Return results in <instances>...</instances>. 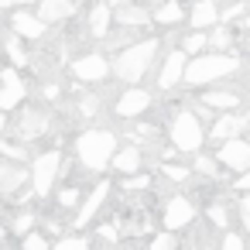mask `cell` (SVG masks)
Masks as SVG:
<instances>
[{
  "label": "cell",
  "instance_id": "cell-1",
  "mask_svg": "<svg viewBox=\"0 0 250 250\" xmlns=\"http://www.w3.org/2000/svg\"><path fill=\"white\" fill-rule=\"evenodd\" d=\"M158 48H161V42H158V38H141V42H134V45L120 48V52H117V59H113V65H110V72H113L120 83L137 86V83L147 76V69L154 65Z\"/></svg>",
  "mask_w": 250,
  "mask_h": 250
},
{
  "label": "cell",
  "instance_id": "cell-2",
  "mask_svg": "<svg viewBox=\"0 0 250 250\" xmlns=\"http://www.w3.org/2000/svg\"><path fill=\"white\" fill-rule=\"evenodd\" d=\"M113 154H117V134L106 127H93L76 137V158L86 171H106Z\"/></svg>",
  "mask_w": 250,
  "mask_h": 250
},
{
  "label": "cell",
  "instance_id": "cell-3",
  "mask_svg": "<svg viewBox=\"0 0 250 250\" xmlns=\"http://www.w3.org/2000/svg\"><path fill=\"white\" fill-rule=\"evenodd\" d=\"M240 59L236 55H216V52H206V55H195L185 62V76L182 83L188 86H209V83H219V79H229L233 72H240Z\"/></svg>",
  "mask_w": 250,
  "mask_h": 250
},
{
  "label": "cell",
  "instance_id": "cell-4",
  "mask_svg": "<svg viewBox=\"0 0 250 250\" xmlns=\"http://www.w3.org/2000/svg\"><path fill=\"white\" fill-rule=\"evenodd\" d=\"M168 141H171V147H175V151L195 154V151L202 147V141H206V130H202V124L195 120V113H192V110H178V113L171 117Z\"/></svg>",
  "mask_w": 250,
  "mask_h": 250
},
{
  "label": "cell",
  "instance_id": "cell-5",
  "mask_svg": "<svg viewBox=\"0 0 250 250\" xmlns=\"http://www.w3.org/2000/svg\"><path fill=\"white\" fill-rule=\"evenodd\" d=\"M59 171H62V154H59V151H45V154H38V158H35V165H31V171H28L31 192H35L38 199L52 195Z\"/></svg>",
  "mask_w": 250,
  "mask_h": 250
},
{
  "label": "cell",
  "instance_id": "cell-6",
  "mask_svg": "<svg viewBox=\"0 0 250 250\" xmlns=\"http://www.w3.org/2000/svg\"><path fill=\"white\" fill-rule=\"evenodd\" d=\"M195 216H199V209H195V202L188 195H171L165 202V216H161L165 233H182V229L195 226Z\"/></svg>",
  "mask_w": 250,
  "mask_h": 250
},
{
  "label": "cell",
  "instance_id": "cell-7",
  "mask_svg": "<svg viewBox=\"0 0 250 250\" xmlns=\"http://www.w3.org/2000/svg\"><path fill=\"white\" fill-rule=\"evenodd\" d=\"M216 161H219V168H226V171H236V175L250 171V141H243V137L223 141V144H219V154H216Z\"/></svg>",
  "mask_w": 250,
  "mask_h": 250
},
{
  "label": "cell",
  "instance_id": "cell-8",
  "mask_svg": "<svg viewBox=\"0 0 250 250\" xmlns=\"http://www.w3.org/2000/svg\"><path fill=\"white\" fill-rule=\"evenodd\" d=\"M24 96H28V86L18 76V69H4V72H0V113L18 110L24 103Z\"/></svg>",
  "mask_w": 250,
  "mask_h": 250
},
{
  "label": "cell",
  "instance_id": "cell-9",
  "mask_svg": "<svg viewBox=\"0 0 250 250\" xmlns=\"http://www.w3.org/2000/svg\"><path fill=\"white\" fill-rule=\"evenodd\" d=\"M72 76L79 83H86V86H96V83H103L110 76V62L100 52H89V55H83V59L72 62Z\"/></svg>",
  "mask_w": 250,
  "mask_h": 250
},
{
  "label": "cell",
  "instance_id": "cell-10",
  "mask_svg": "<svg viewBox=\"0 0 250 250\" xmlns=\"http://www.w3.org/2000/svg\"><path fill=\"white\" fill-rule=\"evenodd\" d=\"M28 185V168L18 165V161H0V195L4 199H24V188Z\"/></svg>",
  "mask_w": 250,
  "mask_h": 250
},
{
  "label": "cell",
  "instance_id": "cell-11",
  "mask_svg": "<svg viewBox=\"0 0 250 250\" xmlns=\"http://www.w3.org/2000/svg\"><path fill=\"white\" fill-rule=\"evenodd\" d=\"M147 106H151V93H147V89H137V86H130L127 93H120V96H117V103H113V113H117L120 120H134V117H141Z\"/></svg>",
  "mask_w": 250,
  "mask_h": 250
},
{
  "label": "cell",
  "instance_id": "cell-12",
  "mask_svg": "<svg viewBox=\"0 0 250 250\" xmlns=\"http://www.w3.org/2000/svg\"><path fill=\"white\" fill-rule=\"evenodd\" d=\"M45 130H48V117H45L42 110H35V106H24L21 117H18L14 134H18L21 141H35V137H42Z\"/></svg>",
  "mask_w": 250,
  "mask_h": 250
},
{
  "label": "cell",
  "instance_id": "cell-13",
  "mask_svg": "<svg viewBox=\"0 0 250 250\" xmlns=\"http://www.w3.org/2000/svg\"><path fill=\"white\" fill-rule=\"evenodd\" d=\"M45 31H48V24H42L38 21V14H31V11H14L11 14V35L14 38H45Z\"/></svg>",
  "mask_w": 250,
  "mask_h": 250
},
{
  "label": "cell",
  "instance_id": "cell-14",
  "mask_svg": "<svg viewBox=\"0 0 250 250\" xmlns=\"http://www.w3.org/2000/svg\"><path fill=\"white\" fill-rule=\"evenodd\" d=\"M185 55L175 48V52H168L165 55V62H161V72H158V86L161 89H175L178 83H182V76H185Z\"/></svg>",
  "mask_w": 250,
  "mask_h": 250
},
{
  "label": "cell",
  "instance_id": "cell-15",
  "mask_svg": "<svg viewBox=\"0 0 250 250\" xmlns=\"http://www.w3.org/2000/svg\"><path fill=\"white\" fill-rule=\"evenodd\" d=\"M113 21L124 24L127 31H141L151 24V11L141 4H120V7H113Z\"/></svg>",
  "mask_w": 250,
  "mask_h": 250
},
{
  "label": "cell",
  "instance_id": "cell-16",
  "mask_svg": "<svg viewBox=\"0 0 250 250\" xmlns=\"http://www.w3.org/2000/svg\"><path fill=\"white\" fill-rule=\"evenodd\" d=\"M247 127V120L240 117V113H219L216 120H212V127H209V134L206 137H212V141H233V137H240V130Z\"/></svg>",
  "mask_w": 250,
  "mask_h": 250
},
{
  "label": "cell",
  "instance_id": "cell-17",
  "mask_svg": "<svg viewBox=\"0 0 250 250\" xmlns=\"http://www.w3.org/2000/svg\"><path fill=\"white\" fill-rule=\"evenodd\" d=\"M110 188H113L110 182H100V185H96V188L86 195V202H83V206H79V212H76V226H86V223H93V216H96V212L103 209V202L110 199Z\"/></svg>",
  "mask_w": 250,
  "mask_h": 250
},
{
  "label": "cell",
  "instance_id": "cell-18",
  "mask_svg": "<svg viewBox=\"0 0 250 250\" xmlns=\"http://www.w3.org/2000/svg\"><path fill=\"white\" fill-rule=\"evenodd\" d=\"M188 24H192V31L216 28V24H219V7H216V0H195L192 11H188Z\"/></svg>",
  "mask_w": 250,
  "mask_h": 250
},
{
  "label": "cell",
  "instance_id": "cell-19",
  "mask_svg": "<svg viewBox=\"0 0 250 250\" xmlns=\"http://www.w3.org/2000/svg\"><path fill=\"white\" fill-rule=\"evenodd\" d=\"M141 161H144L141 147H137V144H127V147H117V154L110 158V168L127 178V175H137V171H141Z\"/></svg>",
  "mask_w": 250,
  "mask_h": 250
},
{
  "label": "cell",
  "instance_id": "cell-20",
  "mask_svg": "<svg viewBox=\"0 0 250 250\" xmlns=\"http://www.w3.org/2000/svg\"><path fill=\"white\" fill-rule=\"evenodd\" d=\"M72 11H76V0H38V21L42 24L65 21V18H72Z\"/></svg>",
  "mask_w": 250,
  "mask_h": 250
},
{
  "label": "cell",
  "instance_id": "cell-21",
  "mask_svg": "<svg viewBox=\"0 0 250 250\" xmlns=\"http://www.w3.org/2000/svg\"><path fill=\"white\" fill-rule=\"evenodd\" d=\"M86 24H89V35H93V38H106V35H110V28H113V11L100 0V4H93V7H89Z\"/></svg>",
  "mask_w": 250,
  "mask_h": 250
},
{
  "label": "cell",
  "instance_id": "cell-22",
  "mask_svg": "<svg viewBox=\"0 0 250 250\" xmlns=\"http://www.w3.org/2000/svg\"><path fill=\"white\" fill-rule=\"evenodd\" d=\"M202 106H209V110H219V113H236V106H240V96L236 93H229V89H209V93H202V100H199Z\"/></svg>",
  "mask_w": 250,
  "mask_h": 250
},
{
  "label": "cell",
  "instance_id": "cell-23",
  "mask_svg": "<svg viewBox=\"0 0 250 250\" xmlns=\"http://www.w3.org/2000/svg\"><path fill=\"white\" fill-rule=\"evenodd\" d=\"M151 21H154V24H161V28H175V24H182V21H185V7L178 4V0H165V4L151 14Z\"/></svg>",
  "mask_w": 250,
  "mask_h": 250
},
{
  "label": "cell",
  "instance_id": "cell-24",
  "mask_svg": "<svg viewBox=\"0 0 250 250\" xmlns=\"http://www.w3.org/2000/svg\"><path fill=\"white\" fill-rule=\"evenodd\" d=\"M202 48H209V42H206V31H188L185 38H182V55L185 59H195V55H202Z\"/></svg>",
  "mask_w": 250,
  "mask_h": 250
},
{
  "label": "cell",
  "instance_id": "cell-25",
  "mask_svg": "<svg viewBox=\"0 0 250 250\" xmlns=\"http://www.w3.org/2000/svg\"><path fill=\"white\" fill-rule=\"evenodd\" d=\"M206 42L216 48V55H226V48L233 45V31H229V28H223V24H216V28H212V35H206Z\"/></svg>",
  "mask_w": 250,
  "mask_h": 250
},
{
  "label": "cell",
  "instance_id": "cell-26",
  "mask_svg": "<svg viewBox=\"0 0 250 250\" xmlns=\"http://www.w3.org/2000/svg\"><path fill=\"white\" fill-rule=\"evenodd\" d=\"M35 219H38V216H35L31 209H18V212H14V223H11V229H14L18 236H28V233L35 229Z\"/></svg>",
  "mask_w": 250,
  "mask_h": 250
},
{
  "label": "cell",
  "instance_id": "cell-27",
  "mask_svg": "<svg viewBox=\"0 0 250 250\" xmlns=\"http://www.w3.org/2000/svg\"><path fill=\"white\" fill-rule=\"evenodd\" d=\"M21 250H52V240L38 229H31L28 236H21Z\"/></svg>",
  "mask_w": 250,
  "mask_h": 250
},
{
  "label": "cell",
  "instance_id": "cell-28",
  "mask_svg": "<svg viewBox=\"0 0 250 250\" xmlns=\"http://www.w3.org/2000/svg\"><path fill=\"white\" fill-rule=\"evenodd\" d=\"M52 250H89V240L86 236H59L55 243H52Z\"/></svg>",
  "mask_w": 250,
  "mask_h": 250
},
{
  "label": "cell",
  "instance_id": "cell-29",
  "mask_svg": "<svg viewBox=\"0 0 250 250\" xmlns=\"http://www.w3.org/2000/svg\"><path fill=\"white\" fill-rule=\"evenodd\" d=\"M4 52H7V59H11L14 65H28V55H24V48H21V42H18L14 35L4 42Z\"/></svg>",
  "mask_w": 250,
  "mask_h": 250
},
{
  "label": "cell",
  "instance_id": "cell-30",
  "mask_svg": "<svg viewBox=\"0 0 250 250\" xmlns=\"http://www.w3.org/2000/svg\"><path fill=\"white\" fill-rule=\"evenodd\" d=\"M206 216H209V223H212L216 229H226V226H229V212H226V206H219V202H212V206L206 209Z\"/></svg>",
  "mask_w": 250,
  "mask_h": 250
},
{
  "label": "cell",
  "instance_id": "cell-31",
  "mask_svg": "<svg viewBox=\"0 0 250 250\" xmlns=\"http://www.w3.org/2000/svg\"><path fill=\"white\" fill-rule=\"evenodd\" d=\"M147 250H178V236L175 233H158V236H151Z\"/></svg>",
  "mask_w": 250,
  "mask_h": 250
},
{
  "label": "cell",
  "instance_id": "cell-32",
  "mask_svg": "<svg viewBox=\"0 0 250 250\" xmlns=\"http://www.w3.org/2000/svg\"><path fill=\"white\" fill-rule=\"evenodd\" d=\"M192 171H199V175H219V161L209 158V154H199L195 165H192Z\"/></svg>",
  "mask_w": 250,
  "mask_h": 250
},
{
  "label": "cell",
  "instance_id": "cell-33",
  "mask_svg": "<svg viewBox=\"0 0 250 250\" xmlns=\"http://www.w3.org/2000/svg\"><path fill=\"white\" fill-rule=\"evenodd\" d=\"M120 188H127V192H141V188H151V175H127L124 182H120Z\"/></svg>",
  "mask_w": 250,
  "mask_h": 250
},
{
  "label": "cell",
  "instance_id": "cell-34",
  "mask_svg": "<svg viewBox=\"0 0 250 250\" xmlns=\"http://www.w3.org/2000/svg\"><path fill=\"white\" fill-rule=\"evenodd\" d=\"M161 171H165V178H168V182H185V178L192 175V168H182V165H168V161L161 165Z\"/></svg>",
  "mask_w": 250,
  "mask_h": 250
},
{
  "label": "cell",
  "instance_id": "cell-35",
  "mask_svg": "<svg viewBox=\"0 0 250 250\" xmlns=\"http://www.w3.org/2000/svg\"><path fill=\"white\" fill-rule=\"evenodd\" d=\"M219 250H247V240L240 233H223L219 236Z\"/></svg>",
  "mask_w": 250,
  "mask_h": 250
},
{
  "label": "cell",
  "instance_id": "cell-36",
  "mask_svg": "<svg viewBox=\"0 0 250 250\" xmlns=\"http://www.w3.org/2000/svg\"><path fill=\"white\" fill-rule=\"evenodd\" d=\"M0 151L7 154V161H18V165L24 161V147H21V144H11V141H0Z\"/></svg>",
  "mask_w": 250,
  "mask_h": 250
},
{
  "label": "cell",
  "instance_id": "cell-37",
  "mask_svg": "<svg viewBox=\"0 0 250 250\" xmlns=\"http://www.w3.org/2000/svg\"><path fill=\"white\" fill-rule=\"evenodd\" d=\"M79 113L83 117H96L100 113V96H83L79 100Z\"/></svg>",
  "mask_w": 250,
  "mask_h": 250
},
{
  "label": "cell",
  "instance_id": "cell-38",
  "mask_svg": "<svg viewBox=\"0 0 250 250\" xmlns=\"http://www.w3.org/2000/svg\"><path fill=\"white\" fill-rule=\"evenodd\" d=\"M76 202H79V188H72V185H69V188H62V192H59V206H62V209H72Z\"/></svg>",
  "mask_w": 250,
  "mask_h": 250
},
{
  "label": "cell",
  "instance_id": "cell-39",
  "mask_svg": "<svg viewBox=\"0 0 250 250\" xmlns=\"http://www.w3.org/2000/svg\"><path fill=\"white\" fill-rule=\"evenodd\" d=\"M236 212H240V223H243V229L250 233V192H247V195H240V206H236Z\"/></svg>",
  "mask_w": 250,
  "mask_h": 250
},
{
  "label": "cell",
  "instance_id": "cell-40",
  "mask_svg": "<svg viewBox=\"0 0 250 250\" xmlns=\"http://www.w3.org/2000/svg\"><path fill=\"white\" fill-rule=\"evenodd\" d=\"M96 233H100L103 240H110V243H120V233H117V226H100Z\"/></svg>",
  "mask_w": 250,
  "mask_h": 250
},
{
  "label": "cell",
  "instance_id": "cell-41",
  "mask_svg": "<svg viewBox=\"0 0 250 250\" xmlns=\"http://www.w3.org/2000/svg\"><path fill=\"white\" fill-rule=\"evenodd\" d=\"M233 188H236V192H243V195H247V192H250V171H243V175H240V178H236V182H233Z\"/></svg>",
  "mask_w": 250,
  "mask_h": 250
},
{
  "label": "cell",
  "instance_id": "cell-42",
  "mask_svg": "<svg viewBox=\"0 0 250 250\" xmlns=\"http://www.w3.org/2000/svg\"><path fill=\"white\" fill-rule=\"evenodd\" d=\"M24 4H31V0H0V11H7V7H24Z\"/></svg>",
  "mask_w": 250,
  "mask_h": 250
},
{
  "label": "cell",
  "instance_id": "cell-43",
  "mask_svg": "<svg viewBox=\"0 0 250 250\" xmlns=\"http://www.w3.org/2000/svg\"><path fill=\"white\" fill-rule=\"evenodd\" d=\"M137 4H141V7H147V11H151V7H161V4H165V0H137Z\"/></svg>",
  "mask_w": 250,
  "mask_h": 250
},
{
  "label": "cell",
  "instance_id": "cell-44",
  "mask_svg": "<svg viewBox=\"0 0 250 250\" xmlns=\"http://www.w3.org/2000/svg\"><path fill=\"white\" fill-rule=\"evenodd\" d=\"M240 24L250 31V0H247V11H243V18H240Z\"/></svg>",
  "mask_w": 250,
  "mask_h": 250
},
{
  "label": "cell",
  "instance_id": "cell-45",
  "mask_svg": "<svg viewBox=\"0 0 250 250\" xmlns=\"http://www.w3.org/2000/svg\"><path fill=\"white\" fill-rule=\"evenodd\" d=\"M4 240H7V226H0V250H4Z\"/></svg>",
  "mask_w": 250,
  "mask_h": 250
},
{
  "label": "cell",
  "instance_id": "cell-46",
  "mask_svg": "<svg viewBox=\"0 0 250 250\" xmlns=\"http://www.w3.org/2000/svg\"><path fill=\"white\" fill-rule=\"evenodd\" d=\"M4 124H7V117H4V113H0V127H4Z\"/></svg>",
  "mask_w": 250,
  "mask_h": 250
}]
</instances>
